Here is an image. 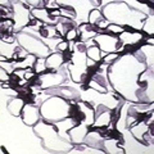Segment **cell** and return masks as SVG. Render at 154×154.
I'll return each instance as SVG.
<instances>
[{
    "label": "cell",
    "mask_w": 154,
    "mask_h": 154,
    "mask_svg": "<svg viewBox=\"0 0 154 154\" xmlns=\"http://www.w3.org/2000/svg\"><path fill=\"white\" fill-rule=\"evenodd\" d=\"M94 41H96L102 48V50L108 51V53H114L116 46L121 45L119 40L114 36H108V35H96L94 37Z\"/></svg>",
    "instance_id": "obj_1"
},
{
    "label": "cell",
    "mask_w": 154,
    "mask_h": 154,
    "mask_svg": "<svg viewBox=\"0 0 154 154\" xmlns=\"http://www.w3.org/2000/svg\"><path fill=\"white\" fill-rule=\"evenodd\" d=\"M23 116H25V122L27 125L35 123L38 119V110L33 104H26L23 107Z\"/></svg>",
    "instance_id": "obj_2"
},
{
    "label": "cell",
    "mask_w": 154,
    "mask_h": 154,
    "mask_svg": "<svg viewBox=\"0 0 154 154\" xmlns=\"http://www.w3.org/2000/svg\"><path fill=\"white\" fill-rule=\"evenodd\" d=\"M64 63V57L62 53H57V54H53L51 57H49L46 59V68L50 72L57 71L59 67Z\"/></svg>",
    "instance_id": "obj_3"
},
{
    "label": "cell",
    "mask_w": 154,
    "mask_h": 154,
    "mask_svg": "<svg viewBox=\"0 0 154 154\" xmlns=\"http://www.w3.org/2000/svg\"><path fill=\"white\" fill-rule=\"evenodd\" d=\"M33 71H35L36 75H42V72H45V71L50 72L49 69L46 68V59L45 58H38V59H36L35 66H33Z\"/></svg>",
    "instance_id": "obj_4"
},
{
    "label": "cell",
    "mask_w": 154,
    "mask_h": 154,
    "mask_svg": "<svg viewBox=\"0 0 154 154\" xmlns=\"http://www.w3.org/2000/svg\"><path fill=\"white\" fill-rule=\"evenodd\" d=\"M102 19H104V17L98 9H94V11H91L89 13V25L91 26H96V23L102 21Z\"/></svg>",
    "instance_id": "obj_5"
},
{
    "label": "cell",
    "mask_w": 154,
    "mask_h": 154,
    "mask_svg": "<svg viewBox=\"0 0 154 154\" xmlns=\"http://www.w3.org/2000/svg\"><path fill=\"white\" fill-rule=\"evenodd\" d=\"M86 54L89 55L90 59H93L94 62H96V63L102 60V57H99L100 55V49L98 46H91V48H89V49H86Z\"/></svg>",
    "instance_id": "obj_6"
},
{
    "label": "cell",
    "mask_w": 154,
    "mask_h": 154,
    "mask_svg": "<svg viewBox=\"0 0 154 154\" xmlns=\"http://www.w3.org/2000/svg\"><path fill=\"white\" fill-rule=\"evenodd\" d=\"M107 31L109 33V36H116V35H118V33H122L125 32L126 30H125V27L123 26H117V25H109L107 27Z\"/></svg>",
    "instance_id": "obj_7"
},
{
    "label": "cell",
    "mask_w": 154,
    "mask_h": 154,
    "mask_svg": "<svg viewBox=\"0 0 154 154\" xmlns=\"http://www.w3.org/2000/svg\"><path fill=\"white\" fill-rule=\"evenodd\" d=\"M59 12H60V17H62V18H67V19H75V12L72 11L71 8H67V7H60Z\"/></svg>",
    "instance_id": "obj_8"
},
{
    "label": "cell",
    "mask_w": 154,
    "mask_h": 154,
    "mask_svg": "<svg viewBox=\"0 0 154 154\" xmlns=\"http://www.w3.org/2000/svg\"><path fill=\"white\" fill-rule=\"evenodd\" d=\"M79 36H80V32H79V30L75 27V28H72L71 31H68L66 33V36H64V38H66V41H75L76 38H79Z\"/></svg>",
    "instance_id": "obj_9"
},
{
    "label": "cell",
    "mask_w": 154,
    "mask_h": 154,
    "mask_svg": "<svg viewBox=\"0 0 154 154\" xmlns=\"http://www.w3.org/2000/svg\"><path fill=\"white\" fill-rule=\"evenodd\" d=\"M57 50L59 51V53H64V51H67V50H69V42L66 41V40H62L59 44H58Z\"/></svg>",
    "instance_id": "obj_10"
}]
</instances>
